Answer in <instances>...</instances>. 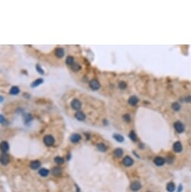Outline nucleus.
<instances>
[{
    "mask_svg": "<svg viewBox=\"0 0 191 192\" xmlns=\"http://www.w3.org/2000/svg\"><path fill=\"white\" fill-rule=\"evenodd\" d=\"M43 141H44V143L46 145H47V146H51V145H53V144H54V138L52 136H50V135H47V136H45L44 137V139H43Z\"/></svg>",
    "mask_w": 191,
    "mask_h": 192,
    "instance_id": "f257e3e1",
    "label": "nucleus"
},
{
    "mask_svg": "<svg viewBox=\"0 0 191 192\" xmlns=\"http://www.w3.org/2000/svg\"><path fill=\"white\" fill-rule=\"evenodd\" d=\"M89 85H90V88L94 90V91H96V90L99 89V88H100V83L96 79H92L90 81Z\"/></svg>",
    "mask_w": 191,
    "mask_h": 192,
    "instance_id": "f03ea898",
    "label": "nucleus"
},
{
    "mask_svg": "<svg viewBox=\"0 0 191 192\" xmlns=\"http://www.w3.org/2000/svg\"><path fill=\"white\" fill-rule=\"evenodd\" d=\"M174 127L175 130L179 133H181L184 131V125L181 121H176L174 124Z\"/></svg>",
    "mask_w": 191,
    "mask_h": 192,
    "instance_id": "7ed1b4c3",
    "label": "nucleus"
},
{
    "mask_svg": "<svg viewBox=\"0 0 191 192\" xmlns=\"http://www.w3.org/2000/svg\"><path fill=\"white\" fill-rule=\"evenodd\" d=\"M8 161H9V157L6 153H2L0 155V163H1L2 165H7L8 163Z\"/></svg>",
    "mask_w": 191,
    "mask_h": 192,
    "instance_id": "20e7f679",
    "label": "nucleus"
},
{
    "mask_svg": "<svg viewBox=\"0 0 191 192\" xmlns=\"http://www.w3.org/2000/svg\"><path fill=\"white\" fill-rule=\"evenodd\" d=\"M71 105L72 107L75 109V110H78V109H80L81 108V105H82V104H81V102L79 100V99H73L72 101V103H71Z\"/></svg>",
    "mask_w": 191,
    "mask_h": 192,
    "instance_id": "39448f33",
    "label": "nucleus"
},
{
    "mask_svg": "<svg viewBox=\"0 0 191 192\" xmlns=\"http://www.w3.org/2000/svg\"><path fill=\"white\" fill-rule=\"evenodd\" d=\"M123 163L126 167H130L133 164V159L132 157H130L129 156H126L123 158Z\"/></svg>",
    "mask_w": 191,
    "mask_h": 192,
    "instance_id": "423d86ee",
    "label": "nucleus"
},
{
    "mask_svg": "<svg viewBox=\"0 0 191 192\" xmlns=\"http://www.w3.org/2000/svg\"><path fill=\"white\" fill-rule=\"evenodd\" d=\"M141 187H142V185H141L140 182H137V181H135V182H133L131 184V185H130V189H131L132 191H139V190L141 188Z\"/></svg>",
    "mask_w": 191,
    "mask_h": 192,
    "instance_id": "0eeeda50",
    "label": "nucleus"
},
{
    "mask_svg": "<svg viewBox=\"0 0 191 192\" xmlns=\"http://www.w3.org/2000/svg\"><path fill=\"white\" fill-rule=\"evenodd\" d=\"M153 162H154V163L156 164V166L160 167V166H162L163 164L165 163L166 160H165L164 158L162 157H156L153 160Z\"/></svg>",
    "mask_w": 191,
    "mask_h": 192,
    "instance_id": "6e6552de",
    "label": "nucleus"
},
{
    "mask_svg": "<svg viewBox=\"0 0 191 192\" xmlns=\"http://www.w3.org/2000/svg\"><path fill=\"white\" fill-rule=\"evenodd\" d=\"M8 149H9V145L7 142L3 141L0 143V150H1L3 153H5L6 151H8Z\"/></svg>",
    "mask_w": 191,
    "mask_h": 192,
    "instance_id": "1a4fd4ad",
    "label": "nucleus"
},
{
    "mask_svg": "<svg viewBox=\"0 0 191 192\" xmlns=\"http://www.w3.org/2000/svg\"><path fill=\"white\" fill-rule=\"evenodd\" d=\"M65 54V51L63 48H58L55 50V55L57 56V57L58 58H62Z\"/></svg>",
    "mask_w": 191,
    "mask_h": 192,
    "instance_id": "9d476101",
    "label": "nucleus"
},
{
    "mask_svg": "<svg viewBox=\"0 0 191 192\" xmlns=\"http://www.w3.org/2000/svg\"><path fill=\"white\" fill-rule=\"evenodd\" d=\"M173 150L177 152V153H179L182 151V145L180 142H176L174 143L173 145Z\"/></svg>",
    "mask_w": 191,
    "mask_h": 192,
    "instance_id": "9b49d317",
    "label": "nucleus"
},
{
    "mask_svg": "<svg viewBox=\"0 0 191 192\" xmlns=\"http://www.w3.org/2000/svg\"><path fill=\"white\" fill-rule=\"evenodd\" d=\"M80 139H81L80 136L79 134H77V133H74V134H72V135L71 136V138H70L71 141H72V143H78V142L80 140Z\"/></svg>",
    "mask_w": 191,
    "mask_h": 192,
    "instance_id": "f8f14e48",
    "label": "nucleus"
},
{
    "mask_svg": "<svg viewBox=\"0 0 191 192\" xmlns=\"http://www.w3.org/2000/svg\"><path fill=\"white\" fill-rule=\"evenodd\" d=\"M41 167V163L39 160H33L30 163V167L33 170H37Z\"/></svg>",
    "mask_w": 191,
    "mask_h": 192,
    "instance_id": "ddd939ff",
    "label": "nucleus"
},
{
    "mask_svg": "<svg viewBox=\"0 0 191 192\" xmlns=\"http://www.w3.org/2000/svg\"><path fill=\"white\" fill-rule=\"evenodd\" d=\"M75 118L78 120V121H83L85 120L86 118V116L82 112H77L75 113Z\"/></svg>",
    "mask_w": 191,
    "mask_h": 192,
    "instance_id": "4468645a",
    "label": "nucleus"
},
{
    "mask_svg": "<svg viewBox=\"0 0 191 192\" xmlns=\"http://www.w3.org/2000/svg\"><path fill=\"white\" fill-rule=\"evenodd\" d=\"M128 102L130 105H135L136 104H137L139 102V99L136 97L135 96H132L129 100H128Z\"/></svg>",
    "mask_w": 191,
    "mask_h": 192,
    "instance_id": "2eb2a0df",
    "label": "nucleus"
},
{
    "mask_svg": "<svg viewBox=\"0 0 191 192\" xmlns=\"http://www.w3.org/2000/svg\"><path fill=\"white\" fill-rule=\"evenodd\" d=\"M61 173H62L61 169H60V167H54V168L52 170V174H53V176H60V175H61Z\"/></svg>",
    "mask_w": 191,
    "mask_h": 192,
    "instance_id": "dca6fc26",
    "label": "nucleus"
},
{
    "mask_svg": "<svg viewBox=\"0 0 191 192\" xmlns=\"http://www.w3.org/2000/svg\"><path fill=\"white\" fill-rule=\"evenodd\" d=\"M175 185L173 182H169L166 185V189L169 192H173L175 191Z\"/></svg>",
    "mask_w": 191,
    "mask_h": 192,
    "instance_id": "f3484780",
    "label": "nucleus"
},
{
    "mask_svg": "<svg viewBox=\"0 0 191 192\" xmlns=\"http://www.w3.org/2000/svg\"><path fill=\"white\" fill-rule=\"evenodd\" d=\"M123 154V151L121 148H116L114 151V154L117 157H120Z\"/></svg>",
    "mask_w": 191,
    "mask_h": 192,
    "instance_id": "a211bd4d",
    "label": "nucleus"
},
{
    "mask_svg": "<svg viewBox=\"0 0 191 192\" xmlns=\"http://www.w3.org/2000/svg\"><path fill=\"white\" fill-rule=\"evenodd\" d=\"M19 92H20L19 88H18V87H16V86L12 87V88H11V91H10V94H12V95H16V94H17Z\"/></svg>",
    "mask_w": 191,
    "mask_h": 192,
    "instance_id": "6ab92c4d",
    "label": "nucleus"
},
{
    "mask_svg": "<svg viewBox=\"0 0 191 192\" xmlns=\"http://www.w3.org/2000/svg\"><path fill=\"white\" fill-rule=\"evenodd\" d=\"M42 82H43V80H42L41 78H38V79L36 80V81L33 82V83L32 84V87H33V88L37 87V86L40 85L41 84H42Z\"/></svg>",
    "mask_w": 191,
    "mask_h": 192,
    "instance_id": "aec40b11",
    "label": "nucleus"
},
{
    "mask_svg": "<svg viewBox=\"0 0 191 192\" xmlns=\"http://www.w3.org/2000/svg\"><path fill=\"white\" fill-rule=\"evenodd\" d=\"M97 148L100 151H105L107 149V147L105 146V144L103 143H99L97 145Z\"/></svg>",
    "mask_w": 191,
    "mask_h": 192,
    "instance_id": "412c9836",
    "label": "nucleus"
},
{
    "mask_svg": "<svg viewBox=\"0 0 191 192\" xmlns=\"http://www.w3.org/2000/svg\"><path fill=\"white\" fill-rule=\"evenodd\" d=\"M39 174H40V176L45 177V176H47L49 174V170H47L43 168V169H41V170H39Z\"/></svg>",
    "mask_w": 191,
    "mask_h": 192,
    "instance_id": "4be33fe9",
    "label": "nucleus"
},
{
    "mask_svg": "<svg viewBox=\"0 0 191 192\" xmlns=\"http://www.w3.org/2000/svg\"><path fill=\"white\" fill-rule=\"evenodd\" d=\"M71 66H72V69L74 72H77L80 69V66L77 63H73Z\"/></svg>",
    "mask_w": 191,
    "mask_h": 192,
    "instance_id": "5701e85b",
    "label": "nucleus"
},
{
    "mask_svg": "<svg viewBox=\"0 0 191 192\" xmlns=\"http://www.w3.org/2000/svg\"><path fill=\"white\" fill-rule=\"evenodd\" d=\"M66 63L67 65H69V66H72L73 63H74V58L71 56H69L67 58H66Z\"/></svg>",
    "mask_w": 191,
    "mask_h": 192,
    "instance_id": "b1692460",
    "label": "nucleus"
},
{
    "mask_svg": "<svg viewBox=\"0 0 191 192\" xmlns=\"http://www.w3.org/2000/svg\"><path fill=\"white\" fill-rule=\"evenodd\" d=\"M129 138L134 142L137 141V136H136L134 131H131V133H129Z\"/></svg>",
    "mask_w": 191,
    "mask_h": 192,
    "instance_id": "393cba45",
    "label": "nucleus"
},
{
    "mask_svg": "<svg viewBox=\"0 0 191 192\" xmlns=\"http://www.w3.org/2000/svg\"><path fill=\"white\" fill-rule=\"evenodd\" d=\"M114 138H115L117 142H120V143H121V142L123 141V137L121 135H120V134H115V135H114Z\"/></svg>",
    "mask_w": 191,
    "mask_h": 192,
    "instance_id": "a878e982",
    "label": "nucleus"
},
{
    "mask_svg": "<svg viewBox=\"0 0 191 192\" xmlns=\"http://www.w3.org/2000/svg\"><path fill=\"white\" fill-rule=\"evenodd\" d=\"M172 107L175 111H179L180 108H181V105L178 102H174L172 105Z\"/></svg>",
    "mask_w": 191,
    "mask_h": 192,
    "instance_id": "bb28decb",
    "label": "nucleus"
},
{
    "mask_svg": "<svg viewBox=\"0 0 191 192\" xmlns=\"http://www.w3.org/2000/svg\"><path fill=\"white\" fill-rule=\"evenodd\" d=\"M54 160H55V162L58 164H62L64 163V159L61 157H56L54 158Z\"/></svg>",
    "mask_w": 191,
    "mask_h": 192,
    "instance_id": "cd10ccee",
    "label": "nucleus"
},
{
    "mask_svg": "<svg viewBox=\"0 0 191 192\" xmlns=\"http://www.w3.org/2000/svg\"><path fill=\"white\" fill-rule=\"evenodd\" d=\"M119 88H120V89L123 90V89H125V88H126V84L125 83L124 81H121L120 83L119 84Z\"/></svg>",
    "mask_w": 191,
    "mask_h": 192,
    "instance_id": "c85d7f7f",
    "label": "nucleus"
},
{
    "mask_svg": "<svg viewBox=\"0 0 191 192\" xmlns=\"http://www.w3.org/2000/svg\"><path fill=\"white\" fill-rule=\"evenodd\" d=\"M123 118H124V120H125L126 121H130V120H131V117H130V115H128V114L124 115H123Z\"/></svg>",
    "mask_w": 191,
    "mask_h": 192,
    "instance_id": "c756f323",
    "label": "nucleus"
},
{
    "mask_svg": "<svg viewBox=\"0 0 191 192\" xmlns=\"http://www.w3.org/2000/svg\"><path fill=\"white\" fill-rule=\"evenodd\" d=\"M36 69H37V71H38L40 74H41V75L44 74V71H43V69L40 67L39 65H37V66H36Z\"/></svg>",
    "mask_w": 191,
    "mask_h": 192,
    "instance_id": "7c9ffc66",
    "label": "nucleus"
},
{
    "mask_svg": "<svg viewBox=\"0 0 191 192\" xmlns=\"http://www.w3.org/2000/svg\"><path fill=\"white\" fill-rule=\"evenodd\" d=\"M185 100L187 102H191V96H187L185 97Z\"/></svg>",
    "mask_w": 191,
    "mask_h": 192,
    "instance_id": "2f4dec72",
    "label": "nucleus"
},
{
    "mask_svg": "<svg viewBox=\"0 0 191 192\" xmlns=\"http://www.w3.org/2000/svg\"><path fill=\"white\" fill-rule=\"evenodd\" d=\"M4 121H5V118H4L2 115H0V124L3 123V122H4Z\"/></svg>",
    "mask_w": 191,
    "mask_h": 192,
    "instance_id": "473e14b6",
    "label": "nucleus"
},
{
    "mask_svg": "<svg viewBox=\"0 0 191 192\" xmlns=\"http://www.w3.org/2000/svg\"><path fill=\"white\" fill-rule=\"evenodd\" d=\"M3 99H4V98H3L2 96H0V102H2L3 101Z\"/></svg>",
    "mask_w": 191,
    "mask_h": 192,
    "instance_id": "72a5a7b5",
    "label": "nucleus"
},
{
    "mask_svg": "<svg viewBox=\"0 0 191 192\" xmlns=\"http://www.w3.org/2000/svg\"><path fill=\"white\" fill-rule=\"evenodd\" d=\"M147 192H151V191H147Z\"/></svg>",
    "mask_w": 191,
    "mask_h": 192,
    "instance_id": "f704fd0d",
    "label": "nucleus"
}]
</instances>
